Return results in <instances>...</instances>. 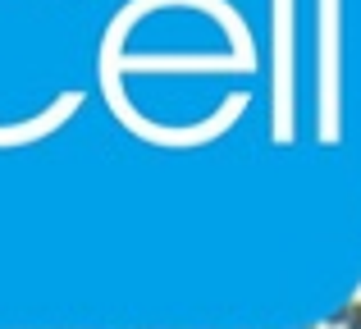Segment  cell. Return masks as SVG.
Masks as SVG:
<instances>
[{
  "mask_svg": "<svg viewBox=\"0 0 361 329\" xmlns=\"http://www.w3.org/2000/svg\"><path fill=\"white\" fill-rule=\"evenodd\" d=\"M338 325H343V329H361V293H357L353 302L343 306V316H338Z\"/></svg>",
  "mask_w": 361,
  "mask_h": 329,
  "instance_id": "cell-1",
  "label": "cell"
},
{
  "mask_svg": "<svg viewBox=\"0 0 361 329\" xmlns=\"http://www.w3.org/2000/svg\"><path fill=\"white\" fill-rule=\"evenodd\" d=\"M320 329H343V325H338V321H329V325H320Z\"/></svg>",
  "mask_w": 361,
  "mask_h": 329,
  "instance_id": "cell-2",
  "label": "cell"
}]
</instances>
